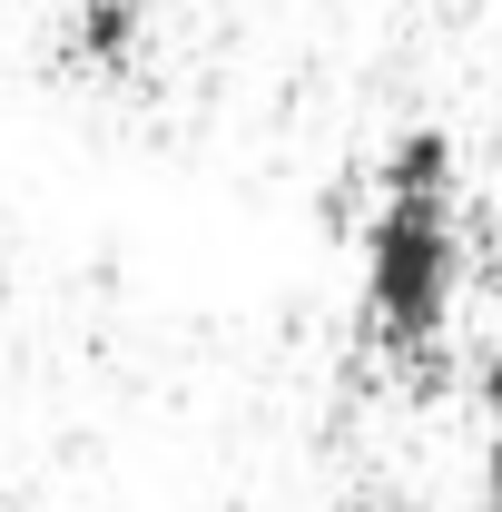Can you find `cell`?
<instances>
[{
	"instance_id": "obj_4",
	"label": "cell",
	"mask_w": 502,
	"mask_h": 512,
	"mask_svg": "<svg viewBox=\"0 0 502 512\" xmlns=\"http://www.w3.org/2000/svg\"><path fill=\"white\" fill-rule=\"evenodd\" d=\"M483 512H502V424H493V444H483Z\"/></svg>"
},
{
	"instance_id": "obj_1",
	"label": "cell",
	"mask_w": 502,
	"mask_h": 512,
	"mask_svg": "<svg viewBox=\"0 0 502 512\" xmlns=\"http://www.w3.org/2000/svg\"><path fill=\"white\" fill-rule=\"evenodd\" d=\"M453 296H463L453 197H384L365 227V316L384 325V345H434Z\"/></svg>"
},
{
	"instance_id": "obj_3",
	"label": "cell",
	"mask_w": 502,
	"mask_h": 512,
	"mask_svg": "<svg viewBox=\"0 0 502 512\" xmlns=\"http://www.w3.org/2000/svg\"><path fill=\"white\" fill-rule=\"evenodd\" d=\"M138 20H148V0H79V60L128 69L138 60Z\"/></svg>"
},
{
	"instance_id": "obj_5",
	"label": "cell",
	"mask_w": 502,
	"mask_h": 512,
	"mask_svg": "<svg viewBox=\"0 0 502 512\" xmlns=\"http://www.w3.org/2000/svg\"><path fill=\"white\" fill-rule=\"evenodd\" d=\"M483 404H493V414H502V355H493V365H483Z\"/></svg>"
},
{
	"instance_id": "obj_2",
	"label": "cell",
	"mask_w": 502,
	"mask_h": 512,
	"mask_svg": "<svg viewBox=\"0 0 502 512\" xmlns=\"http://www.w3.org/2000/svg\"><path fill=\"white\" fill-rule=\"evenodd\" d=\"M453 168H463V158H453V138H443V128H404V138L384 148L375 188H384V197H453Z\"/></svg>"
}]
</instances>
